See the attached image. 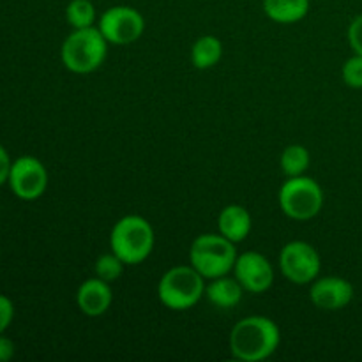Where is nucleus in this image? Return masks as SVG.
I'll return each mask as SVG.
<instances>
[{
  "label": "nucleus",
  "mask_w": 362,
  "mask_h": 362,
  "mask_svg": "<svg viewBox=\"0 0 362 362\" xmlns=\"http://www.w3.org/2000/svg\"><path fill=\"white\" fill-rule=\"evenodd\" d=\"M281 332L278 324L269 317L253 315L233 325L230 332V352L235 359L258 362L271 357L278 350Z\"/></svg>",
  "instance_id": "obj_1"
},
{
  "label": "nucleus",
  "mask_w": 362,
  "mask_h": 362,
  "mask_svg": "<svg viewBox=\"0 0 362 362\" xmlns=\"http://www.w3.org/2000/svg\"><path fill=\"white\" fill-rule=\"evenodd\" d=\"M106 37L99 27L74 28L62 42L60 59L64 67L74 74H88L98 71L108 55Z\"/></svg>",
  "instance_id": "obj_2"
},
{
  "label": "nucleus",
  "mask_w": 362,
  "mask_h": 362,
  "mask_svg": "<svg viewBox=\"0 0 362 362\" xmlns=\"http://www.w3.org/2000/svg\"><path fill=\"white\" fill-rule=\"evenodd\" d=\"M154 228L145 218L129 214L120 218L110 233V247L126 265L144 264L154 250Z\"/></svg>",
  "instance_id": "obj_3"
},
{
  "label": "nucleus",
  "mask_w": 362,
  "mask_h": 362,
  "mask_svg": "<svg viewBox=\"0 0 362 362\" xmlns=\"http://www.w3.org/2000/svg\"><path fill=\"white\" fill-rule=\"evenodd\" d=\"M205 296V278L193 265H175L161 276L158 297L172 311L191 310Z\"/></svg>",
  "instance_id": "obj_4"
},
{
  "label": "nucleus",
  "mask_w": 362,
  "mask_h": 362,
  "mask_svg": "<svg viewBox=\"0 0 362 362\" xmlns=\"http://www.w3.org/2000/svg\"><path fill=\"white\" fill-rule=\"evenodd\" d=\"M237 260L235 243L221 233H202L189 247V264L204 276L214 279L233 271Z\"/></svg>",
  "instance_id": "obj_5"
},
{
  "label": "nucleus",
  "mask_w": 362,
  "mask_h": 362,
  "mask_svg": "<svg viewBox=\"0 0 362 362\" xmlns=\"http://www.w3.org/2000/svg\"><path fill=\"white\" fill-rule=\"evenodd\" d=\"M324 200V189L320 184L306 175L288 177L278 193L281 211L296 221H310L320 214Z\"/></svg>",
  "instance_id": "obj_6"
},
{
  "label": "nucleus",
  "mask_w": 362,
  "mask_h": 362,
  "mask_svg": "<svg viewBox=\"0 0 362 362\" xmlns=\"http://www.w3.org/2000/svg\"><path fill=\"white\" fill-rule=\"evenodd\" d=\"M279 269L290 283L310 285L320 276V253L304 240H292L285 244L279 253Z\"/></svg>",
  "instance_id": "obj_7"
},
{
  "label": "nucleus",
  "mask_w": 362,
  "mask_h": 362,
  "mask_svg": "<svg viewBox=\"0 0 362 362\" xmlns=\"http://www.w3.org/2000/svg\"><path fill=\"white\" fill-rule=\"evenodd\" d=\"M98 27L110 45L124 46L136 42L144 35L145 20L134 7L113 6L101 14Z\"/></svg>",
  "instance_id": "obj_8"
},
{
  "label": "nucleus",
  "mask_w": 362,
  "mask_h": 362,
  "mask_svg": "<svg viewBox=\"0 0 362 362\" xmlns=\"http://www.w3.org/2000/svg\"><path fill=\"white\" fill-rule=\"evenodd\" d=\"M7 184L14 197L25 202H34L41 198L48 187V170L34 156H21L13 161Z\"/></svg>",
  "instance_id": "obj_9"
},
{
  "label": "nucleus",
  "mask_w": 362,
  "mask_h": 362,
  "mask_svg": "<svg viewBox=\"0 0 362 362\" xmlns=\"http://www.w3.org/2000/svg\"><path fill=\"white\" fill-rule=\"evenodd\" d=\"M233 276L243 285L244 292L264 293L274 283V269L272 264L258 251H246L237 255L233 265Z\"/></svg>",
  "instance_id": "obj_10"
},
{
  "label": "nucleus",
  "mask_w": 362,
  "mask_h": 362,
  "mask_svg": "<svg viewBox=\"0 0 362 362\" xmlns=\"http://www.w3.org/2000/svg\"><path fill=\"white\" fill-rule=\"evenodd\" d=\"M310 299L318 310L338 311L349 306L354 299V285L339 276H318L310 288Z\"/></svg>",
  "instance_id": "obj_11"
},
{
  "label": "nucleus",
  "mask_w": 362,
  "mask_h": 362,
  "mask_svg": "<svg viewBox=\"0 0 362 362\" xmlns=\"http://www.w3.org/2000/svg\"><path fill=\"white\" fill-rule=\"evenodd\" d=\"M113 303V292L110 283L101 278H90L81 283L76 290V306L87 317H101Z\"/></svg>",
  "instance_id": "obj_12"
},
{
  "label": "nucleus",
  "mask_w": 362,
  "mask_h": 362,
  "mask_svg": "<svg viewBox=\"0 0 362 362\" xmlns=\"http://www.w3.org/2000/svg\"><path fill=\"white\" fill-rule=\"evenodd\" d=\"M253 228V218H251L250 211L243 205H226L218 218V230L221 235L232 243H243L247 239Z\"/></svg>",
  "instance_id": "obj_13"
},
{
  "label": "nucleus",
  "mask_w": 362,
  "mask_h": 362,
  "mask_svg": "<svg viewBox=\"0 0 362 362\" xmlns=\"http://www.w3.org/2000/svg\"><path fill=\"white\" fill-rule=\"evenodd\" d=\"M244 288L237 278H230L228 274L219 276V278L209 279V285H205V297L209 303L214 304L219 310H232L243 299Z\"/></svg>",
  "instance_id": "obj_14"
},
{
  "label": "nucleus",
  "mask_w": 362,
  "mask_h": 362,
  "mask_svg": "<svg viewBox=\"0 0 362 362\" xmlns=\"http://www.w3.org/2000/svg\"><path fill=\"white\" fill-rule=\"evenodd\" d=\"M310 0H264V13L276 23L292 25L310 13Z\"/></svg>",
  "instance_id": "obj_15"
},
{
  "label": "nucleus",
  "mask_w": 362,
  "mask_h": 362,
  "mask_svg": "<svg viewBox=\"0 0 362 362\" xmlns=\"http://www.w3.org/2000/svg\"><path fill=\"white\" fill-rule=\"evenodd\" d=\"M221 57L223 42L216 35H202L191 46V64L200 71H207L218 66Z\"/></svg>",
  "instance_id": "obj_16"
},
{
  "label": "nucleus",
  "mask_w": 362,
  "mask_h": 362,
  "mask_svg": "<svg viewBox=\"0 0 362 362\" xmlns=\"http://www.w3.org/2000/svg\"><path fill=\"white\" fill-rule=\"evenodd\" d=\"M311 156L304 145L293 144L288 145L285 151L281 152V159H279V165H281L283 173L286 177H299L306 173V170L310 168Z\"/></svg>",
  "instance_id": "obj_17"
},
{
  "label": "nucleus",
  "mask_w": 362,
  "mask_h": 362,
  "mask_svg": "<svg viewBox=\"0 0 362 362\" xmlns=\"http://www.w3.org/2000/svg\"><path fill=\"white\" fill-rule=\"evenodd\" d=\"M95 7L90 0H71L66 7V20L73 28H87L94 27Z\"/></svg>",
  "instance_id": "obj_18"
},
{
  "label": "nucleus",
  "mask_w": 362,
  "mask_h": 362,
  "mask_svg": "<svg viewBox=\"0 0 362 362\" xmlns=\"http://www.w3.org/2000/svg\"><path fill=\"white\" fill-rule=\"evenodd\" d=\"M124 267H126V264H124V262L112 251V253L101 255V257L95 260L94 271L98 278H101L103 281L112 285V283H115L117 279L122 276Z\"/></svg>",
  "instance_id": "obj_19"
},
{
  "label": "nucleus",
  "mask_w": 362,
  "mask_h": 362,
  "mask_svg": "<svg viewBox=\"0 0 362 362\" xmlns=\"http://www.w3.org/2000/svg\"><path fill=\"white\" fill-rule=\"evenodd\" d=\"M341 76L350 88H362V55L356 53L343 64Z\"/></svg>",
  "instance_id": "obj_20"
},
{
  "label": "nucleus",
  "mask_w": 362,
  "mask_h": 362,
  "mask_svg": "<svg viewBox=\"0 0 362 362\" xmlns=\"http://www.w3.org/2000/svg\"><path fill=\"white\" fill-rule=\"evenodd\" d=\"M346 35H349V42L350 46H352L354 52H356L357 55H362V14L354 18L352 23L349 25Z\"/></svg>",
  "instance_id": "obj_21"
},
{
  "label": "nucleus",
  "mask_w": 362,
  "mask_h": 362,
  "mask_svg": "<svg viewBox=\"0 0 362 362\" xmlns=\"http://www.w3.org/2000/svg\"><path fill=\"white\" fill-rule=\"evenodd\" d=\"M14 318V304L9 297L2 296L0 293V334L9 329V325L13 324Z\"/></svg>",
  "instance_id": "obj_22"
},
{
  "label": "nucleus",
  "mask_w": 362,
  "mask_h": 362,
  "mask_svg": "<svg viewBox=\"0 0 362 362\" xmlns=\"http://www.w3.org/2000/svg\"><path fill=\"white\" fill-rule=\"evenodd\" d=\"M11 166H13V159H11L9 152L6 151L4 145H0V186L7 182L9 179Z\"/></svg>",
  "instance_id": "obj_23"
},
{
  "label": "nucleus",
  "mask_w": 362,
  "mask_h": 362,
  "mask_svg": "<svg viewBox=\"0 0 362 362\" xmlns=\"http://www.w3.org/2000/svg\"><path fill=\"white\" fill-rule=\"evenodd\" d=\"M14 357V343L7 336L0 334V362H7Z\"/></svg>",
  "instance_id": "obj_24"
}]
</instances>
